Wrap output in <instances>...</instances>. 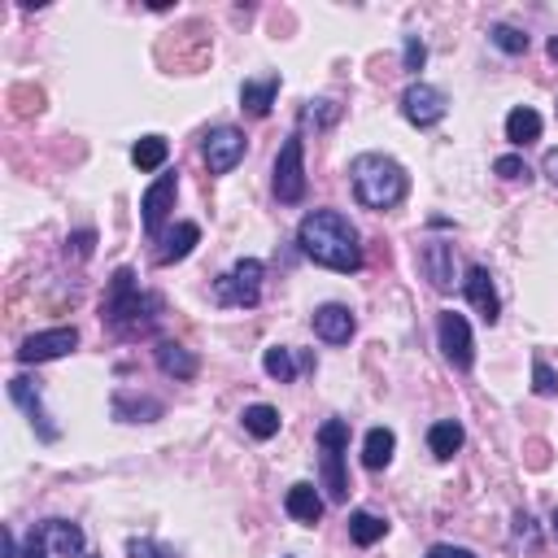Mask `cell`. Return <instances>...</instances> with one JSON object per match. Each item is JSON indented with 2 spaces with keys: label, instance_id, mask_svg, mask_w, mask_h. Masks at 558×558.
I'll list each match as a JSON object with an SVG mask.
<instances>
[{
  "label": "cell",
  "instance_id": "23",
  "mask_svg": "<svg viewBox=\"0 0 558 558\" xmlns=\"http://www.w3.org/2000/svg\"><path fill=\"white\" fill-rule=\"evenodd\" d=\"M462 440H466V432H462L458 418H436V423L427 427V449H432L436 462H449V458L462 449Z\"/></svg>",
  "mask_w": 558,
  "mask_h": 558
},
{
  "label": "cell",
  "instance_id": "21",
  "mask_svg": "<svg viewBox=\"0 0 558 558\" xmlns=\"http://www.w3.org/2000/svg\"><path fill=\"white\" fill-rule=\"evenodd\" d=\"M39 532H44V541H48V549L57 558H83V527L78 523H70V519H44Z\"/></svg>",
  "mask_w": 558,
  "mask_h": 558
},
{
  "label": "cell",
  "instance_id": "33",
  "mask_svg": "<svg viewBox=\"0 0 558 558\" xmlns=\"http://www.w3.org/2000/svg\"><path fill=\"white\" fill-rule=\"evenodd\" d=\"M126 558H174V549L157 545L153 536H131L126 541Z\"/></svg>",
  "mask_w": 558,
  "mask_h": 558
},
{
  "label": "cell",
  "instance_id": "39",
  "mask_svg": "<svg viewBox=\"0 0 558 558\" xmlns=\"http://www.w3.org/2000/svg\"><path fill=\"white\" fill-rule=\"evenodd\" d=\"M514 536H523V541H536V527H532V514H514Z\"/></svg>",
  "mask_w": 558,
  "mask_h": 558
},
{
  "label": "cell",
  "instance_id": "13",
  "mask_svg": "<svg viewBox=\"0 0 558 558\" xmlns=\"http://www.w3.org/2000/svg\"><path fill=\"white\" fill-rule=\"evenodd\" d=\"M418 270H423V279H427L436 292H449V288L458 283L453 244H449V240H427V244H418Z\"/></svg>",
  "mask_w": 558,
  "mask_h": 558
},
{
  "label": "cell",
  "instance_id": "14",
  "mask_svg": "<svg viewBox=\"0 0 558 558\" xmlns=\"http://www.w3.org/2000/svg\"><path fill=\"white\" fill-rule=\"evenodd\" d=\"M310 327H314V336H318L323 344H349L353 331H357V318H353L349 305L327 301V305H318V310L310 314Z\"/></svg>",
  "mask_w": 558,
  "mask_h": 558
},
{
  "label": "cell",
  "instance_id": "41",
  "mask_svg": "<svg viewBox=\"0 0 558 558\" xmlns=\"http://www.w3.org/2000/svg\"><path fill=\"white\" fill-rule=\"evenodd\" d=\"M549 527H554V536H558V510H554V514H549Z\"/></svg>",
  "mask_w": 558,
  "mask_h": 558
},
{
  "label": "cell",
  "instance_id": "42",
  "mask_svg": "<svg viewBox=\"0 0 558 558\" xmlns=\"http://www.w3.org/2000/svg\"><path fill=\"white\" fill-rule=\"evenodd\" d=\"M83 558H96V554H83Z\"/></svg>",
  "mask_w": 558,
  "mask_h": 558
},
{
  "label": "cell",
  "instance_id": "24",
  "mask_svg": "<svg viewBox=\"0 0 558 558\" xmlns=\"http://www.w3.org/2000/svg\"><path fill=\"white\" fill-rule=\"evenodd\" d=\"M392 453H397V432L392 427H371L362 436V466L366 471H384L392 462Z\"/></svg>",
  "mask_w": 558,
  "mask_h": 558
},
{
  "label": "cell",
  "instance_id": "12",
  "mask_svg": "<svg viewBox=\"0 0 558 558\" xmlns=\"http://www.w3.org/2000/svg\"><path fill=\"white\" fill-rule=\"evenodd\" d=\"M9 401L31 418V427H35V436L39 440H61V427L52 423V414L44 410V397H39V388H35V379H26V375H13L9 379Z\"/></svg>",
  "mask_w": 558,
  "mask_h": 558
},
{
  "label": "cell",
  "instance_id": "40",
  "mask_svg": "<svg viewBox=\"0 0 558 558\" xmlns=\"http://www.w3.org/2000/svg\"><path fill=\"white\" fill-rule=\"evenodd\" d=\"M545 52H549V57H554V61H558V35H554V39H549V44H545Z\"/></svg>",
  "mask_w": 558,
  "mask_h": 558
},
{
  "label": "cell",
  "instance_id": "10",
  "mask_svg": "<svg viewBox=\"0 0 558 558\" xmlns=\"http://www.w3.org/2000/svg\"><path fill=\"white\" fill-rule=\"evenodd\" d=\"M74 349H78V327L70 323V327L31 331V336L13 349V357H17L22 366H35V362H57V357H65V353H74Z\"/></svg>",
  "mask_w": 558,
  "mask_h": 558
},
{
  "label": "cell",
  "instance_id": "4",
  "mask_svg": "<svg viewBox=\"0 0 558 558\" xmlns=\"http://www.w3.org/2000/svg\"><path fill=\"white\" fill-rule=\"evenodd\" d=\"M318 453H323V484L331 501H349V475H344V453H349V418H327L318 432Z\"/></svg>",
  "mask_w": 558,
  "mask_h": 558
},
{
  "label": "cell",
  "instance_id": "1",
  "mask_svg": "<svg viewBox=\"0 0 558 558\" xmlns=\"http://www.w3.org/2000/svg\"><path fill=\"white\" fill-rule=\"evenodd\" d=\"M296 248L314 266H327L336 275L362 270V235L340 209H310L296 222Z\"/></svg>",
  "mask_w": 558,
  "mask_h": 558
},
{
  "label": "cell",
  "instance_id": "30",
  "mask_svg": "<svg viewBox=\"0 0 558 558\" xmlns=\"http://www.w3.org/2000/svg\"><path fill=\"white\" fill-rule=\"evenodd\" d=\"M336 118H340V105L336 100H305L301 105V126L327 131V126H336Z\"/></svg>",
  "mask_w": 558,
  "mask_h": 558
},
{
  "label": "cell",
  "instance_id": "25",
  "mask_svg": "<svg viewBox=\"0 0 558 558\" xmlns=\"http://www.w3.org/2000/svg\"><path fill=\"white\" fill-rule=\"evenodd\" d=\"M240 423H244V432L253 436V440H270V436H279V410L275 405H266V401H253V405H244L240 410Z\"/></svg>",
  "mask_w": 558,
  "mask_h": 558
},
{
  "label": "cell",
  "instance_id": "7",
  "mask_svg": "<svg viewBox=\"0 0 558 558\" xmlns=\"http://www.w3.org/2000/svg\"><path fill=\"white\" fill-rule=\"evenodd\" d=\"M174 196H179V170H161L148 187H144V201H140V222H144V235L157 244L161 240V227L174 209Z\"/></svg>",
  "mask_w": 558,
  "mask_h": 558
},
{
  "label": "cell",
  "instance_id": "3",
  "mask_svg": "<svg viewBox=\"0 0 558 558\" xmlns=\"http://www.w3.org/2000/svg\"><path fill=\"white\" fill-rule=\"evenodd\" d=\"M349 179H353L357 205H366V209H375V214L397 209V205L405 201V192H410L405 166H401L397 157H388V153H357V157L349 161Z\"/></svg>",
  "mask_w": 558,
  "mask_h": 558
},
{
  "label": "cell",
  "instance_id": "32",
  "mask_svg": "<svg viewBox=\"0 0 558 558\" xmlns=\"http://www.w3.org/2000/svg\"><path fill=\"white\" fill-rule=\"evenodd\" d=\"M423 61H427V44H423L418 35H405V39H401V70H405V74H418Z\"/></svg>",
  "mask_w": 558,
  "mask_h": 558
},
{
  "label": "cell",
  "instance_id": "34",
  "mask_svg": "<svg viewBox=\"0 0 558 558\" xmlns=\"http://www.w3.org/2000/svg\"><path fill=\"white\" fill-rule=\"evenodd\" d=\"M493 170H497L501 179H510V183H519V179L527 183V179H532V170H527V161H523V157H514V153H506V157H497V161H493Z\"/></svg>",
  "mask_w": 558,
  "mask_h": 558
},
{
  "label": "cell",
  "instance_id": "37",
  "mask_svg": "<svg viewBox=\"0 0 558 558\" xmlns=\"http://www.w3.org/2000/svg\"><path fill=\"white\" fill-rule=\"evenodd\" d=\"M17 558H52V549H48V541H44L39 527H31V536H26V545H22Z\"/></svg>",
  "mask_w": 558,
  "mask_h": 558
},
{
  "label": "cell",
  "instance_id": "38",
  "mask_svg": "<svg viewBox=\"0 0 558 558\" xmlns=\"http://www.w3.org/2000/svg\"><path fill=\"white\" fill-rule=\"evenodd\" d=\"M541 174L558 187V148H545V157H541Z\"/></svg>",
  "mask_w": 558,
  "mask_h": 558
},
{
  "label": "cell",
  "instance_id": "27",
  "mask_svg": "<svg viewBox=\"0 0 558 558\" xmlns=\"http://www.w3.org/2000/svg\"><path fill=\"white\" fill-rule=\"evenodd\" d=\"M166 157H170L166 135H140V140L131 144V161H135L140 170H161V166H166Z\"/></svg>",
  "mask_w": 558,
  "mask_h": 558
},
{
  "label": "cell",
  "instance_id": "15",
  "mask_svg": "<svg viewBox=\"0 0 558 558\" xmlns=\"http://www.w3.org/2000/svg\"><path fill=\"white\" fill-rule=\"evenodd\" d=\"M462 292H466V301L475 305V314L493 327L497 318H501V296H497V288H493V275H488V266H466V279H462Z\"/></svg>",
  "mask_w": 558,
  "mask_h": 558
},
{
  "label": "cell",
  "instance_id": "22",
  "mask_svg": "<svg viewBox=\"0 0 558 558\" xmlns=\"http://www.w3.org/2000/svg\"><path fill=\"white\" fill-rule=\"evenodd\" d=\"M541 113L532 109V105H514L510 113H506V140L514 144V148H527V144H536L541 140Z\"/></svg>",
  "mask_w": 558,
  "mask_h": 558
},
{
  "label": "cell",
  "instance_id": "36",
  "mask_svg": "<svg viewBox=\"0 0 558 558\" xmlns=\"http://www.w3.org/2000/svg\"><path fill=\"white\" fill-rule=\"evenodd\" d=\"M423 558H475V549L453 545V541H436V545H427V554H423Z\"/></svg>",
  "mask_w": 558,
  "mask_h": 558
},
{
  "label": "cell",
  "instance_id": "35",
  "mask_svg": "<svg viewBox=\"0 0 558 558\" xmlns=\"http://www.w3.org/2000/svg\"><path fill=\"white\" fill-rule=\"evenodd\" d=\"M92 244H96V231H92V227H83V231H74V235L65 240V257L74 253V257L83 262V257H92Z\"/></svg>",
  "mask_w": 558,
  "mask_h": 558
},
{
  "label": "cell",
  "instance_id": "16",
  "mask_svg": "<svg viewBox=\"0 0 558 558\" xmlns=\"http://www.w3.org/2000/svg\"><path fill=\"white\" fill-rule=\"evenodd\" d=\"M113 418L118 423H157L166 414V401L161 397H148V392H131V388H113Z\"/></svg>",
  "mask_w": 558,
  "mask_h": 558
},
{
  "label": "cell",
  "instance_id": "9",
  "mask_svg": "<svg viewBox=\"0 0 558 558\" xmlns=\"http://www.w3.org/2000/svg\"><path fill=\"white\" fill-rule=\"evenodd\" d=\"M445 113H449V96H445L436 83H423V78H414V83L401 92V118H405L410 126L427 131V126H436Z\"/></svg>",
  "mask_w": 558,
  "mask_h": 558
},
{
  "label": "cell",
  "instance_id": "6",
  "mask_svg": "<svg viewBox=\"0 0 558 558\" xmlns=\"http://www.w3.org/2000/svg\"><path fill=\"white\" fill-rule=\"evenodd\" d=\"M270 187L279 196V205H301L305 201V140L301 135H288L279 144V157H275V170H270Z\"/></svg>",
  "mask_w": 558,
  "mask_h": 558
},
{
  "label": "cell",
  "instance_id": "28",
  "mask_svg": "<svg viewBox=\"0 0 558 558\" xmlns=\"http://www.w3.org/2000/svg\"><path fill=\"white\" fill-rule=\"evenodd\" d=\"M296 357H292V349L288 344H270L266 353H262V371L275 379V384H292L296 379Z\"/></svg>",
  "mask_w": 558,
  "mask_h": 558
},
{
  "label": "cell",
  "instance_id": "31",
  "mask_svg": "<svg viewBox=\"0 0 558 558\" xmlns=\"http://www.w3.org/2000/svg\"><path fill=\"white\" fill-rule=\"evenodd\" d=\"M532 392H536V397H554V392H558V375H554V366H549L541 353L532 357Z\"/></svg>",
  "mask_w": 558,
  "mask_h": 558
},
{
  "label": "cell",
  "instance_id": "19",
  "mask_svg": "<svg viewBox=\"0 0 558 558\" xmlns=\"http://www.w3.org/2000/svg\"><path fill=\"white\" fill-rule=\"evenodd\" d=\"M279 87H283V78H279V74L244 78V83H240V109H244L248 118H266V113L275 109V96H279Z\"/></svg>",
  "mask_w": 558,
  "mask_h": 558
},
{
  "label": "cell",
  "instance_id": "11",
  "mask_svg": "<svg viewBox=\"0 0 558 558\" xmlns=\"http://www.w3.org/2000/svg\"><path fill=\"white\" fill-rule=\"evenodd\" d=\"M244 153H248V140H244V131H235V126H214V131H205V140H201V157H205L209 174H231V170L244 161Z\"/></svg>",
  "mask_w": 558,
  "mask_h": 558
},
{
  "label": "cell",
  "instance_id": "20",
  "mask_svg": "<svg viewBox=\"0 0 558 558\" xmlns=\"http://www.w3.org/2000/svg\"><path fill=\"white\" fill-rule=\"evenodd\" d=\"M283 510H288L296 523L314 527V523L323 519V497H318V488H314L310 480H296V484L283 493Z\"/></svg>",
  "mask_w": 558,
  "mask_h": 558
},
{
  "label": "cell",
  "instance_id": "17",
  "mask_svg": "<svg viewBox=\"0 0 558 558\" xmlns=\"http://www.w3.org/2000/svg\"><path fill=\"white\" fill-rule=\"evenodd\" d=\"M196 244H201V227H196V222H174V227L157 240L153 262H157V266H174V262H183Z\"/></svg>",
  "mask_w": 558,
  "mask_h": 558
},
{
  "label": "cell",
  "instance_id": "8",
  "mask_svg": "<svg viewBox=\"0 0 558 558\" xmlns=\"http://www.w3.org/2000/svg\"><path fill=\"white\" fill-rule=\"evenodd\" d=\"M436 344L445 353V362L453 371H471L475 366V336H471V323L453 310H440L436 314Z\"/></svg>",
  "mask_w": 558,
  "mask_h": 558
},
{
  "label": "cell",
  "instance_id": "18",
  "mask_svg": "<svg viewBox=\"0 0 558 558\" xmlns=\"http://www.w3.org/2000/svg\"><path fill=\"white\" fill-rule=\"evenodd\" d=\"M153 362H157V371L170 375V379H196V371H201V357H196L187 344H179V340H157Z\"/></svg>",
  "mask_w": 558,
  "mask_h": 558
},
{
  "label": "cell",
  "instance_id": "2",
  "mask_svg": "<svg viewBox=\"0 0 558 558\" xmlns=\"http://www.w3.org/2000/svg\"><path fill=\"white\" fill-rule=\"evenodd\" d=\"M161 314H166V301L148 288H140L135 270L131 266H118L109 275V288H105V301H100V318L105 327L118 336V340H144L161 327Z\"/></svg>",
  "mask_w": 558,
  "mask_h": 558
},
{
  "label": "cell",
  "instance_id": "5",
  "mask_svg": "<svg viewBox=\"0 0 558 558\" xmlns=\"http://www.w3.org/2000/svg\"><path fill=\"white\" fill-rule=\"evenodd\" d=\"M262 275H266V266L257 257H240L231 270H222L214 279V301L231 305V310H253L262 301Z\"/></svg>",
  "mask_w": 558,
  "mask_h": 558
},
{
  "label": "cell",
  "instance_id": "26",
  "mask_svg": "<svg viewBox=\"0 0 558 558\" xmlns=\"http://www.w3.org/2000/svg\"><path fill=\"white\" fill-rule=\"evenodd\" d=\"M384 536H388V519H379V514H371V510H353V514H349V541H353V545L371 549V545L384 541Z\"/></svg>",
  "mask_w": 558,
  "mask_h": 558
},
{
  "label": "cell",
  "instance_id": "29",
  "mask_svg": "<svg viewBox=\"0 0 558 558\" xmlns=\"http://www.w3.org/2000/svg\"><path fill=\"white\" fill-rule=\"evenodd\" d=\"M488 39H493V48H501L506 57H523L527 44H532L519 26H506V22H493V26H488Z\"/></svg>",
  "mask_w": 558,
  "mask_h": 558
}]
</instances>
